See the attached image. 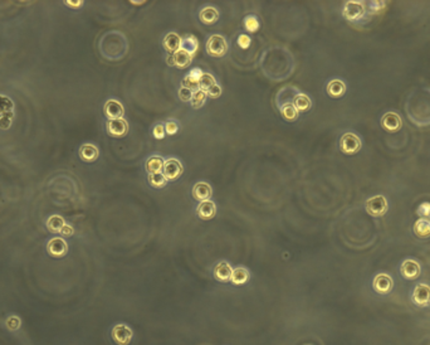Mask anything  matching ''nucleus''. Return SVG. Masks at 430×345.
<instances>
[{
  "label": "nucleus",
  "mask_w": 430,
  "mask_h": 345,
  "mask_svg": "<svg viewBox=\"0 0 430 345\" xmlns=\"http://www.w3.org/2000/svg\"><path fill=\"white\" fill-rule=\"evenodd\" d=\"M387 200L384 195H374L365 203V209L372 217H382L387 212Z\"/></svg>",
  "instance_id": "nucleus-1"
},
{
  "label": "nucleus",
  "mask_w": 430,
  "mask_h": 345,
  "mask_svg": "<svg viewBox=\"0 0 430 345\" xmlns=\"http://www.w3.org/2000/svg\"><path fill=\"white\" fill-rule=\"evenodd\" d=\"M228 51V43L224 37L214 34L206 42V52L211 57H223Z\"/></svg>",
  "instance_id": "nucleus-2"
},
{
  "label": "nucleus",
  "mask_w": 430,
  "mask_h": 345,
  "mask_svg": "<svg viewBox=\"0 0 430 345\" xmlns=\"http://www.w3.org/2000/svg\"><path fill=\"white\" fill-rule=\"evenodd\" d=\"M361 146L362 143L360 138L352 133L344 134L341 140H340V149L346 155H354V154L359 153Z\"/></svg>",
  "instance_id": "nucleus-3"
},
{
  "label": "nucleus",
  "mask_w": 430,
  "mask_h": 345,
  "mask_svg": "<svg viewBox=\"0 0 430 345\" xmlns=\"http://www.w3.org/2000/svg\"><path fill=\"white\" fill-rule=\"evenodd\" d=\"M412 301L420 307H426L430 305V286L425 284H419L412 291Z\"/></svg>",
  "instance_id": "nucleus-4"
},
{
  "label": "nucleus",
  "mask_w": 430,
  "mask_h": 345,
  "mask_svg": "<svg viewBox=\"0 0 430 345\" xmlns=\"http://www.w3.org/2000/svg\"><path fill=\"white\" fill-rule=\"evenodd\" d=\"M164 175H165L166 180H175L183 174V164L178 160V159H168L164 163Z\"/></svg>",
  "instance_id": "nucleus-5"
},
{
  "label": "nucleus",
  "mask_w": 430,
  "mask_h": 345,
  "mask_svg": "<svg viewBox=\"0 0 430 345\" xmlns=\"http://www.w3.org/2000/svg\"><path fill=\"white\" fill-rule=\"evenodd\" d=\"M47 251L52 257H63L68 252V245L62 237H54L47 243Z\"/></svg>",
  "instance_id": "nucleus-6"
},
{
  "label": "nucleus",
  "mask_w": 430,
  "mask_h": 345,
  "mask_svg": "<svg viewBox=\"0 0 430 345\" xmlns=\"http://www.w3.org/2000/svg\"><path fill=\"white\" fill-rule=\"evenodd\" d=\"M372 286H374V290L377 294L385 295L391 291L392 286H394V281L387 274H379L375 276L374 281H372Z\"/></svg>",
  "instance_id": "nucleus-7"
},
{
  "label": "nucleus",
  "mask_w": 430,
  "mask_h": 345,
  "mask_svg": "<svg viewBox=\"0 0 430 345\" xmlns=\"http://www.w3.org/2000/svg\"><path fill=\"white\" fill-rule=\"evenodd\" d=\"M104 115L108 120H117V119H122L125 115V108L123 105L117 100H108L104 103Z\"/></svg>",
  "instance_id": "nucleus-8"
},
{
  "label": "nucleus",
  "mask_w": 430,
  "mask_h": 345,
  "mask_svg": "<svg viewBox=\"0 0 430 345\" xmlns=\"http://www.w3.org/2000/svg\"><path fill=\"white\" fill-rule=\"evenodd\" d=\"M107 133L115 138H122L128 133V124L125 119L107 121Z\"/></svg>",
  "instance_id": "nucleus-9"
},
{
  "label": "nucleus",
  "mask_w": 430,
  "mask_h": 345,
  "mask_svg": "<svg viewBox=\"0 0 430 345\" xmlns=\"http://www.w3.org/2000/svg\"><path fill=\"white\" fill-rule=\"evenodd\" d=\"M420 265L415 260H405L400 267L401 276L406 280H415L420 276Z\"/></svg>",
  "instance_id": "nucleus-10"
},
{
  "label": "nucleus",
  "mask_w": 430,
  "mask_h": 345,
  "mask_svg": "<svg viewBox=\"0 0 430 345\" xmlns=\"http://www.w3.org/2000/svg\"><path fill=\"white\" fill-rule=\"evenodd\" d=\"M381 126L384 130L389 131V133H396L402 126L401 118L396 112L385 113L381 119Z\"/></svg>",
  "instance_id": "nucleus-11"
},
{
  "label": "nucleus",
  "mask_w": 430,
  "mask_h": 345,
  "mask_svg": "<svg viewBox=\"0 0 430 345\" xmlns=\"http://www.w3.org/2000/svg\"><path fill=\"white\" fill-rule=\"evenodd\" d=\"M112 337L118 345H127L132 339V330L127 325H116L112 329Z\"/></svg>",
  "instance_id": "nucleus-12"
},
{
  "label": "nucleus",
  "mask_w": 430,
  "mask_h": 345,
  "mask_svg": "<svg viewBox=\"0 0 430 345\" xmlns=\"http://www.w3.org/2000/svg\"><path fill=\"white\" fill-rule=\"evenodd\" d=\"M364 14V6L357 2H349L344 8V17L347 21H357Z\"/></svg>",
  "instance_id": "nucleus-13"
},
{
  "label": "nucleus",
  "mask_w": 430,
  "mask_h": 345,
  "mask_svg": "<svg viewBox=\"0 0 430 345\" xmlns=\"http://www.w3.org/2000/svg\"><path fill=\"white\" fill-rule=\"evenodd\" d=\"M196 212H198V215L201 218V219L209 220L211 219V218L215 217L217 207H215V203L211 202L210 199L204 200V202H200V204L198 205Z\"/></svg>",
  "instance_id": "nucleus-14"
},
{
  "label": "nucleus",
  "mask_w": 430,
  "mask_h": 345,
  "mask_svg": "<svg viewBox=\"0 0 430 345\" xmlns=\"http://www.w3.org/2000/svg\"><path fill=\"white\" fill-rule=\"evenodd\" d=\"M211 194H213V190H211V187L208 184V183L199 182L194 185L193 197L195 198L196 200H199V202L209 200L210 199Z\"/></svg>",
  "instance_id": "nucleus-15"
},
{
  "label": "nucleus",
  "mask_w": 430,
  "mask_h": 345,
  "mask_svg": "<svg viewBox=\"0 0 430 345\" xmlns=\"http://www.w3.org/2000/svg\"><path fill=\"white\" fill-rule=\"evenodd\" d=\"M99 155V151L96 145L93 144H83L79 149V158L86 163H92V161L97 160Z\"/></svg>",
  "instance_id": "nucleus-16"
},
{
  "label": "nucleus",
  "mask_w": 430,
  "mask_h": 345,
  "mask_svg": "<svg viewBox=\"0 0 430 345\" xmlns=\"http://www.w3.org/2000/svg\"><path fill=\"white\" fill-rule=\"evenodd\" d=\"M232 274L233 269L228 262H219V264L215 266V270H214V276H215V279L222 282L229 281V280L232 279Z\"/></svg>",
  "instance_id": "nucleus-17"
},
{
  "label": "nucleus",
  "mask_w": 430,
  "mask_h": 345,
  "mask_svg": "<svg viewBox=\"0 0 430 345\" xmlns=\"http://www.w3.org/2000/svg\"><path fill=\"white\" fill-rule=\"evenodd\" d=\"M345 92H346V84H345V82L341 81V79H332V81H330L329 84H327V93H329L331 97H342V96L345 95Z\"/></svg>",
  "instance_id": "nucleus-18"
},
{
  "label": "nucleus",
  "mask_w": 430,
  "mask_h": 345,
  "mask_svg": "<svg viewBox=\"0 0 430 345\" xmlns=\"http://www.w3.org/2000/svg\"><path fill=\"white\" fill-rule=\"evenodd\" d=\"M164 48L170 53H176L179 49H181V37L176 33H169L164 38Z\"/></svg>",
  "instance_id": "nucleus-19"
},
{
  "label": "nucleus",
  "mask_w": 430,
  "mask_h": 345,
  "mask_svg": "<svg viewBox=\"0 0 430 345\" xmlns=\"http://www.w3.org/2000/svg\"><path fill=\"white\" fill-rule=\"evenodd\" d=\"M173 59L174 66L178 67V68H186L193 61V56L184 49H179L176 53H174Z\"/></svg>",
  "instance_id": "nucleus-20"
},
{
  "label": "nucleus",
  "mask_w": 430,
  "mask_h": 345,
  "mask_svg": "<svg viewBox=\"0 0 430 345\" xmlns=\"http://www.w3.org/2000/svg\"><path fill=\"white\" fill-rule=\"evenodd\" d=\"M47 228L49 229V232L52 233H61L63 227L66 225V220L62 215L53 214L47 219Z\"/></svg>",
  "instance_id": "nucleus-21"
},
{
  "label": "nucleus",
  "mask_w": 430,
  "mask_h": 345,
  "mask_svg": "<svg viewBox=\"0 0 430 345\" xmlns=\"http://www.w3.org/2000/svg\"><path fill=\"white\" fill-rule=\"evenodd\" d=\"M199 18L204 24H214L219 19V12L213 7H206L200 12Z\"/></svg>",
  "instance_id": "nucleus-22"
},
{
  "label": "nucleus",
  "mask_w": 430,
  "mask_h": 345,
  "mask_svg": "<svg viewBox=\"0 0 430 345\" xmlns=\"http://www.w3.org/2000/svg\"><path fill=\"white\" fill-rule=\"evenodd\" d=\"M414 233L419 238L430 237V219L420 218L414 224Z\"/></svg>",
  "instance_id": "nucleus-23"
},
{
  "label": "nucleus",
  "mask_w": 430,
  "mask_h": 345,
  "mask_svg": "<svg viewBox=\"0 0 430 345\" xmlns=\"http://www.w3.org/2000/svg\"><path fill=\"white\" fill-rule=\"evenodd\" d=\"M14 115V102L11 97L0 95V119Z\"/></svg>",
  "instance_id": "nucleus-24"
},
{
  "label": "nucleus",
  "mask_w": 430,
  "mask_h": 345,
  "mask_svg": "<svg viewBox=\"0 0 430 345\" xmlns=\"http://www.w3.org/2000/svg\"><path fill=\"white\" fill-rule=\"evenodd\" d=\"M164 163H165V161H164L163 158H160V156H151V158H149L148 161H146V171H148L149 174H158V173H161V170L164 169Z\"/></svg>",
  "instance_id": "nucleus-25"
},
{
  "label": "nucleus",
  "mask_w": 430,
  "mask_h": 345,
  "mask_svg": "<svg viewBox=\"0 0 430 345\" xmlns=\"http://www.w3.org/2000/svg\"><path fill=\"white\" fill-rule=\"evenodd\" d=\"M293 105H295V107L297 108L298 112H305V111H308L311 108V106H312V101H311V98L308 97L307 95H305V93H300V95H297L295 97V100H293Z\"/></svg>",
  "instance_id": "nucleus-26"
},
{
  "label": "nucleus",
  "mask_w": 430,
  "mask_h": 345,
  "mask_svg": "<svg viewBox=\"0 0 430 345\" xmlns=\"http://www.w3.org/2000/svg\"><path fill=\"white\" fill-rule=\"evenodd\" d=\"M232 282L234 285H243L249 280V272L244 267H238V269L233 270L232 274Z\"/></svg>",
  "instance_id": "nucleus-27"
},
{
  "label": "nucleus",
  "mask_w": 430,
  "mask_h": 345,
  "mask_svg": "<svg viewBox=\"0 0 430 345\" xmlns=\"http://www.w3.org/2000/svg\"><path fill=\"white\" fill-rule=\"evenodd\" d=\"M198 41L194 36H185L181 38V49L186 51L193 56L196 51H198Z\"/></svg>",
  "instance_id": "nucleus-28"
},
{
  "label": "nucleus",
  "mask_w": 430,
  "mask_h": 345,
  "mask_svg": "<svg viewBox=\"0 0 430 345\" xmlns=\"http://www.w3.org/2000/svg\"><path fill=\"white\" fill-rule=\"evenodd\" d=\"M280 113H282V116L287 121H295L297 120L298 113L300 112H298L297 108L295 107L293 103H285V105H283L282 107H280Z\"/></svg>",
  "instance_id": "nucleus-29"
},
{
  "label": "nucleus",
  "mask_w": 430,
  "mask_h": 345,
  "mask_svg": "<svg viewBox=\"0 0 430 345\" xmlns=\"http://www.w3.org/2000/svg\"><path fill=\"white\" fill-rule=\"evenodd\" d=\"M214 84H217L215 78L209 73H203V76L199 79V88H200L201 91H204V92H206L209 88L213 87Z\"/></svg>",
  "instance_id": "nucleus-30"
},
{
  "label": "nucleus",
  "mask_w": 430,
  "mask_h": 345,
  "mask_svg": "<svg viewBox=\"0 0 430 345\" xmlns=\"http://www.w3.org/2000/svg\"><path fill=\"white\" fill-rule=\"evenodd\" d=\"M206 100V92H204V91L199 90L196 91V92L193 93V98H191V106H193L194 108H200L203 107V105L205 103Z\"/></svg>",
  "instance_id": "nucleus-31"
},
{
  "label": "nucleus",
  "mask_w": 430,
  "mask_h": 345,
  "mask_svg": "<svg viewBox=\"0 0 430 345\" xmlns=\"http://www.w3.org/2000/svg\"><path fill=\"white\" fill-rule=\"evenodd\" d=\"M166 178L165 175L158 173V174H150L149 175V183L153 185L154 188H164L166 185Z\"/></svg>",
  "instance_id": "nucleus-32"
},
{
  "label": "nucleus",
  "mask_w": 430,
  "mask_h": 345,
  "mask_svg": "<svg viewBox=\"0 0 430 345\" xmlns=\"http://www.w3.org/2000/svg\"><path fill=\"white\" fill-rule=\"evenodd\" d=\"M181 84H183V87L188 88V90L193 91V92H196V91L200 90V88H199L198 79L193 78V77H190V76H186L185 78L183 79V82H181Z\"/></svg>",
  "instance_id": "nucleus-33"
},
{
  "label": "nucleus",
  "mask_w": 430,
  "mask_h": 345,
  "mask_svg": "<svg viewBox=\"0 0 430 345\" xmlns=\"http://www.w3.org/2000/svg\"><path fill=\"white\" fill-rule=\"evenodd\" d=\"M22 326V320L21 317H18L17 315H12L7 319V327L12 331H17L19 330V327Z\"/></svg>",
  "instance_id": "nucleus-34"
},
{
  "label": "nucleus",
  "mask_w": 430,
  "mask_h": 345,
  "mask_svg": "<svg viewBox=\"0 0 430 345\" xmlns=\"http://www.w3.org/2000/svg\"><path fill=\"white\" fill-rule=\"evenodd\" d=\"M244 26H245V29H247V31H249V32H255V31H258V28H259L258 19L253 16H249V17H247V18H245Z\"/></svg>",
  "instance_id": "nucleus-35"
},
{
  "label": "nucleus",
  "mask_w": 430,
  "mask_h": 345,
  "mask_svg": "<svg viewBox=\"0 0 430 345\" xmlns=\"http://www.w3.org/2000/svg\"><path fill=\"white\" fill-rule=\"evenodd\" d=\"M416 213H417V215H420L421 218H425V219H430V203L429 202L421 203V204L417 207Z\"/></svg>",
  "instance_id": "nucleus-36"
},
{
  "label": "nucleus",
  "mask_w": 430,
  "mask_h": 345,
  "mask_svg": "<svg viewBox=\"0 0 430 345\" xmlns=\"http://www.w3.org/2000/svg\"><path fill=\"white\" fill-rule=\"evenodd\" d=\"M193 91L188 90V88L185 87H181L180 90H179V97H180V100L183 101V102H188V101H191V98H193Z\"/></svg>",
  "instance_id": "nucleus-37"
},
{
  "label": "nucleus",
  "mask_w": 430,
  "mask_h": 345,
  "mask_svg": "<svg viewBox=\"0 0 430 345\" xmlns=\"http://www.w3.org/2000/svg\"><path fill=\"white\" fill-rule=\"evenodd\" d=\"M220 95H222V87H220L219 84H214L213 87L206 91V96L211 98H218Z\"/></svg>",
  "instance_id": "nucleus-38"
},
{
  "label": "nucleus",
  "mask_w": 430,
  "mask_h": 345,
  "mask_svg": "<svg viewBox=\"0 0 430 345\" xmlns=\"http://www.w3.org/2000/svg\"><path fill=\"white\" fill-rule=\"evenodd\" d=\"M178 130L179 125L175 121H169V123L165 124V133L168 134V135H174V134L178 133Z\"/></svg>",
  "instance_id": "nucleus-39"
},
{
  "label": "nucleus",
  "mask_w": 430,
  "mask_h": 345,
  "mask_svg": "<svg viewBox=\"0 0 430 345\" xmlns=\"http://www.w3.org/2000/svg\"><path fill=\"white\" fill-rule=\"evenodd\" d=\"M154 136H155L156 139H159V140L165 136V126H164L163 124H159V125L155 126V129H154Z\"/></svg>",
  "instance_id": "nucleus-40"
},
{
  "label": "nucleus",
  "mask_w": 430,
  "mask_h": 345,
  "mask_svg": "<svg viewBox=\"0 0 430 345\" xmlns=\"http://www.w3.org/2000/svg\"><path fill=\"white\" fill-rule=\"evenodd\" d=\"M238 44H239L242 48H248L250 44V38L248 36H245V34H242V36H239V38H238Z\"/></svg>",
  "instance_id": "nucleus-41"
},
{
  "label": "nucleus",
  "mask_w": 430,
  "mask_h": 345,
  "mask_svg": "<svg viewBox=\"0 0 430 345\" xmlns=\"http://www.w3.org/2000/svg\"><path fill=\"white\" fill-rule=\"evenodd\" d=\"M73 233H74V228L72 227L71 224H67V223H66V225H64L63 229H62L61 235L62 236H66V237H71V236L73 235Z\"/></svg>",
  "instance_id": "nucleus-42"
},
{
  "label": "nucleus",
  "mask_w": 430,
  "mask_h": 345,
  "mask_svg": "<svg viewBox=\"0 0 430 345\" xmlns=\"http://www.w3.org/2000/svg\"><path fill=\"white\" fill-rule=\"evenodd\" d=\"M64 4H66L67 7H69V8L78 9L83 6V2H82V0H78V2H71V0L68 2V0H67V2H64Z\"/></svg>",
  "instance_id": "nucleus-43"
},
{
  "label": "nucleus",
  "mask_w": 430,
  "mask_h": 345,
  "mask_svg": "<svg viewBox=\"0 0 430 345\" xmlns=\"http://www.w3.org/2000/svg\"><path fill=\"white\" fill-rule=\"evenodd\" d=\"M203 73L204 72L201 71L200 68H194V69H191L190 71V73H189V76L190 77H193V78H195V79H200V77L203 76Z\"/></svg>",
  "instance_id": "nucleus-44"
}]
</instances>
